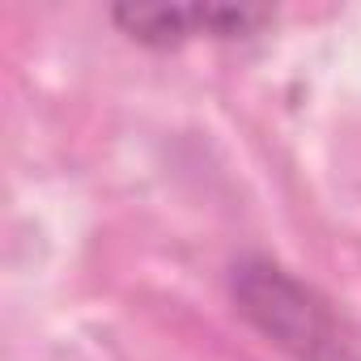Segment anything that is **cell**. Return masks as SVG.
<instances>
[{"mask_svg": "<svg viewBox=\"0 0 361 361\" xmlns=\"http://www.w3.org/2000/svg\"><path fill=\"white\" fill-rule=\"evenodd\" d=\"M234 302L251 327H259L293 361H357L353 344L340 336L336 314L319 293L293 281L285 268L247 259L234 268Z\"/></svg>", "mask_w": 361, "mask_h": 361, "instance_id": "1", "label": "cell"}, {"mask_svg": "<svg viewBox=\"0 0 361 361\" xmlns=\"http://www.w3.org/2000/svg\"><path fill=\"white\" fill-rule=\"evenodd\" d=\"M268 18V9H251V5H119L115 22L153 47H170L196 35H213V39H234V35H251L259 22Z\"/></svg>", "mask_w": 361, "mask_h": 361, "instance_id": "2", "label": "cell"}]
</instances>
